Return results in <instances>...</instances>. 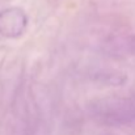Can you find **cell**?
<instances>
[{"label": "cell", "mask_w": 135, "mask_h": 135, "mask_svg": "<svg viewBox=\"0 0 135 135\" xmlns=\"http://www.w3.org/2000/svg\"><path fill=\"white\" fill-rule=\"evenodd\" d=\"M28 26V16L18 7H9L0 11V36L5 38H18Z\"/></svg>", "instance_id": "1"}, {"label": "cell", "mask_w": 135, "mask_h": 135, "mask_svg": "<svg viewBox=\"0 0 135 135\" xmlns=\"http://www.w3.org/2000/svg\"><path fill=\"white\" fill-rule=\"evenodd\" d=\"M133 121H134V122H135V115H134V117H133Z\"/></svg>", "instance_id": "2"}, {"label": "cell", "mask_w": 135, "mask_h": 135, "mask_svg": "<svg viewBox=\"0 0 135 135\" xmlns=\"http://www.w3.org/2000/svg\"><path fill=\"white\" fill-rule=\"evenodd\" d=\"M134 46H135V38H134Z\"/></svg>", "instance_id": "3"}]
</instances>
